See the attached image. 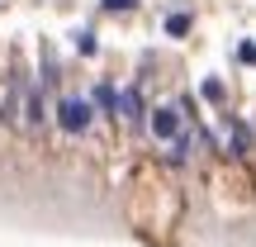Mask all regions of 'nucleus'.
Instances as JSON below:
<instances>
[{"label":"nucleus","instance_id":"nucleus-1","mask_svg":"<svg viewBox=\"0 0 256 247\" xmlns=\"http://www.w3.org/2000/svg\"><path fill=\"white\" fill-rule=\"evenodd\" d=\"M0 219L252 238L256 0H0Z\"/></svg>","mask_w":256,"mask_h":247}]
</instances>
